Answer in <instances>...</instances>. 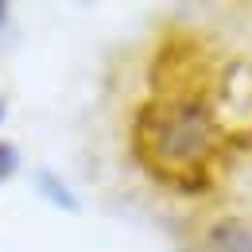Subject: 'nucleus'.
<instances>
[{
    "label": "nucleus",
    "instance_id": "nucleus-1",
    "mask_svg": "<svg viewBox=\"0 0 252 252\" xmlns=\"http://www.w3.org/2000/svg\"><path fill=\"white\" fill-rule=\"evenodd\" d=\"M225 70H206V59L190 43L163 47L152 63V90L132 109L128 152L136 167L175 194H206L221 179L237 132L229 125Z\"/></svg>",
    "mask_w": 252,
    "mask_h": 252
},
{
    "label": "nucleus",
    "instance_id": "nucleus-2",
    "mask_svg": "<svg viewBox=\"0 0 252 252\" xmlns=\"http://www.w3.org/2000/svg\"><path fill=\"white\" fill-rule=\"evenodd\" d=\"M202 252H252L249 218H218L202 233Z\"/></svg>",
    "mask_w": 252,
    "mask_h": 252
},
{
    "label": "nucleus",
    "instance_id": "nucleus-3",
    "mask_svg": "<svg viewBox=\"0 0 252 252\" xmlns=\"http://www.w3.org/2000/svg\"><path fill=\"white\" fill-rule=\"evenodd\" d=\"M35 187H39V194H43L51 206H59V210H66V214L78 210V194L66 187L55 171H39V175H35Z\"/></svg>",
    "mask_w": 252,
    "mask_h": 252
},
{
    "label": "nucleus",
    "instance_id": "nucleus-4",
    "mask_svg": "<svg viewBox=\"0 0 252 252\" xmlns=\"http://www.w3.org/2000/svg\"><path fill=\"white\" fill-rule=\"evenodd\" d=\"M16 167H20V152H16L8 140H0V183H4V179H12V175H16Z\"/></svg>",
    "mask_w": 252,
    "mask_h": 252
},
{
    "label": "nucleus",
    "instance_id": "nucleus-5",
    "mask_svg": "<svg viewBox=\"0 0 252 252\" xmlns=\"http://www.w3.org/2000/svg\"><path fill=\"white\" fill-rule=\"evenodd\" d=\"M8 16H12V12H8V4H0V28H8Z\"/></svg>",
    "mask_w": 252,
    "mask_h": 252
},
{
    "label": "nucleus",
    "instance_id": "nucleus-6",
    "mask_svg": "<svg viewBox=\"0 0 252 252\" xmlns=\"http://www.w3.org/2000/svg\"><path fill=\"white\" fill-rule=\"evenodd\" d=\"M0 121H4V97H0Z\"/></svg>",
    "mask_w": 252,
    "mask_h": 252
}]
</instances>
